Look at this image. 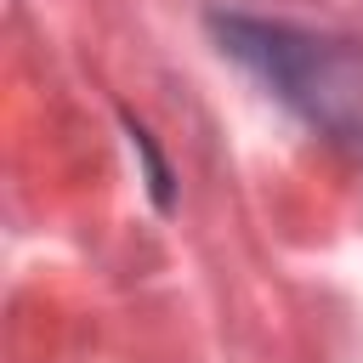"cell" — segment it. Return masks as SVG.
<instances>
[{
    "mask_svg": "<svg viewBox=\"0 0 363 363\" xmlns=\"http://www.w3.org/2000/svg\"><path fill=\"white\" fill-rule=\"evenodd\" d=\"M221 51H233L244 68H255L284 102H295L306 119L318 125H346L357 113V79L352 62L312 34H295L284 23H261V17H216Z\"/></svg>",
    "mask_w": 363,
    "mask_h": 363,
    "instance_id": "6da1fadb",
    "label": "cell"
}]
</instances>
